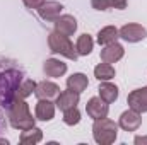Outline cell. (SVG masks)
<instances>
[{
  "mask_svg": "<svg viewBox=\"0 0 147 145\" xmlns=\"http://www.w3.org/2000/svg\"><path fill=\"white\" fill-rule=\"evenodd\" d=\"M142 125V114L134 111V109H128V111H123L120 114V119H118V126L125 132H135L139 130V126Z\"/></svg>",
  "mask_w": 147,
  "mask_h": 145,
  "instance_id": "cell-7",
  "label": "cell"
},
{
  "mask_svg": "<svg viewBox=\"0 0 147 145\" xmlns=\"http://www.w3.org/2000/svg\"><path fill=\"white\" fill-rule=\"evenodd\" d=\"M98 92H99V97L103 101H106L108 104L115 103L118 99V87L115 84H111L110 80H103L98 87Z\"/></svg>",
  "mask_w": 147,
  "mask_h": 145,
  "instance_id": "cell-16",
  "label": "cell"
},
{
  "mask_svg": "<svg viewBox=\"0 0 147 145\" xmlns=\"http://www.w3.org/2000/svg\"><path fill=\"white\" fill-rule=\"evenodd\" d=\"M125 55V48L120 44V43H111V44H106L103 46L101 50V62H106V63H116L123 58Z\"/></svg>",
  "mask_w": 147,
  "mask_h": 145,
  "instance_id": "cell-13",
  "label": "cell"
},
{
  "mask_svg": "<svg viewBox=\"0 0 147 145\" xmlns=\"http://www.w3.org/2000/svg\"><path fill=\"white\" fill-rule=\"evenodd\" d=\"M43 72L46 77H51V79L63 77L67 73V63H63L58 58H46L43 63Z\"/></svg>",
  "mask_w": 147,
  "mask_h": 145,
  "instance_id": "cell-15",
  "label": "cell"
},
{
  "mask_svg": "<svg viewBox=\"0 0 147 145\" xmlns=\"http://www.w3.org/2000/svg\"><path fill=\"white\" fill-rule=\"evenodd\" d=\"M92 48H94V39L91 38V34L84 33V34H80V36L77 38L75 50H77V55H79V56H87V55H91Z\"/></svg>",
  "mask_w": 147,
  "mask_h": 145,
  "instance_id": "cell-19",
  "label": "cell"
},
{
  "mask_svg": "<svg viewBox=\"0 0 147 145\" xmlns=\"http://www.w3.org/2000/svg\"><path fill=\"white\" fill-rule=\"evenodd\" d=\"M137 145H140V144H147V137H135V140H134Z\"/></svg>",
  "mask_w": 147,
  "mask_h": 145,
  "instance_id": "cell-28",
  "label": "cell"
},
{
  "mask_svg": "<svg viewBox=\"0 0 147 145\" xmlns=\"http://www.w3.org/2000/svg\"><path fill=\"white\" fill-rule=\"evenodd\" d=\"M48 48H50L51 53L65 56V58L74 60V62L79 58L77 50H75L74 43L69 39V36H63V34H60L57 31H53V33L48 34Z\"/></svg>",
  "mask_w": 147,
  "mask_h": 145,
  "instance_id": "cell-4",
  "label": "cell"
},
{
  "mask_svg": "<svg viewBox=\"0 0 147 145\" xmlns=\"http://www.w3.org/2000/svg\"><path fill=\"white\" fill-rule=\"evenodd\" d=\"M118 34L127 43H139L147 38V29L137 22H130V24H125L123 28H120Z\"/></svg>",
  "mask_w": 147,
  "mask_h": 145,
  "instance_id": "cell-5",
  "label": "cell"
},
{
  "mask_svg": "<svg viewBox=\"0 0 147 145\" xmlns=\"http://www.w3.org/2000/svg\"><path fill=\"white\" fill-rule=\"evenodd\" d=\"M3 126H5V121L2 119V114H0V133H2V130H3ZM0 144H2V145H9V140L0 138Z\"/></svg>",
  "mask_w": 147,
  "mask_h": 145,
  "instance_id": "cell-27",
  "label": "cell"
},
{
  "mask_svg": "<svg viewBox=\"0 0 147 145\" xmlns=\"http://www.w3.org/2000/svg\"><path fill=\"white\" fill-rule=\"evenodd\" d=\"M115 67L111 65V63H106V62H103V63H99V65H96L94 67V77L99 80V82H103V80H111L113 77H115Z\"/></svg>",
  "mask_w": 147,
  "mask_h": 145,
  "instance_id": "cell-21",
  "label": "cell"
},
{
  "mask_svg": "<svg viewBox=\"0 0 147 145\" xmlns=\"http://www.w3.org/2000/svg\"><path fill=\"white\" fill-rule=\"evenodd\" d=\"M63 123L69 125V126H75V125L80 123V111L77 109V106L63 111Z\"/></svg>",
  "mask_w": 147,
  "mask_h": 145,
  "instance_id": "cell-23",
  "label": "cell"
},
{
  "mask_svg": "<svg viewBox=\"0 0 147 145\" xmlns=\"http://www.w3.org/2000/svg\"><path fill=\"white\" fill-rule=\"evenodd\" d=\"M89 85V80H87V75L82 72H77V73H72L69 79H67V87L72 89L75 92L82 94Z\"/></svg>",
  "mask_w": 147,
  "mask_h": 145,
  "instance_id": "cell-17",
  "label": "cell"
},
{
  "mask_svg": "<svg viewBox=\"0 0 147 145\" xmlns=\"http://www.w3.org/2000/svg\"><path fill=\"white\" fill-rule=\"evenodd\" d=\"M34 89H36V82L31 80V79H24V80L21 82L19 89H17V99H26V97H29V96L34 92Z\"/></svg>",
  "mask_w": 147,
  "mask_h": 145,
  "instance_id": "cell-22",
  "label": "cell"
},
{
  "mask_svg": "<svg viewBox=\"0 0 147 145\" xmlns=\"http://www.w3.org/2000/svg\"><path fill=\"white\" fill-rule=\"evenodd\" d=\"M111 7L113 9H116V10H123V9H127V0H110Z\"/></svg>",
  "mask_w": 147,
  "mask_h": 145,
  "instance_id": "cell-26",
  "label": "cell"
},
{
  "mask_svg": "<svg viewBox=\"0 0 147 145\" xmlns=\"http://www.w3.org/2000/svg\"><path fill=\"white\" fill-rule=\"evenodd\" d=\"M7 116H9V123L14 130H29L33 126H36V118H33L29 104L26 103V99H16L9 109H7Z\"/></svg>",
  "mask_w": 147,
  "mask_h": 145,
  "instance_id": "cell-2",
  "label": "cell"
},
{
  "mask_svg": "<svg viewBox=\"0 0 147 145\" xmlns=\"http://www.w3.org/2000/svg\"><path fill=\"white\" fill-rule=\"evenodd\" d=\"M55 31L63 36H74L77 31V21L70 14H63L55 21Z\"/></svg>",
  "mask_w": 147,
  "mask_h": 145,
  "instance_id": "cell-14",
  "label": "cell"
},
{
  "mask_svg": "<svg viewBox=\"0 0 147 145\" xmlns=\"http://www.w3.org/2000/svg\"><path fill=\"white\" fill-rule=\"evenodd\" d=\"M118 38H120L118 29H116L115 26H106V28L99 29V33H98V43H99L101 46H106V44L115 43Z\"/></svg>",
  "mask_w": 147,
  "mask_h": 145,
  "instance_id": "cell-20",
  "label": "cell"
},
{
  "mask_svg": "<svg viewBox=\"0 0 147 145\" xmlns=\"http://www.w3.org/2000/svg\"><path fill=\"white\" fill-rule=\"evenodd\" d=\"M91 5L96 10H108V9H111L110 0H91Z\"/></svg>",
  "mask_w": 147,
  "mask_h": 145,
  "instance_id": "cell-24",
  "label": "cell"
},
{
  "mask_svg": "<svg viewBox=\"0 0 147 145\" xmlns=\"http://www.w3.org/2000/svg\"><path fill=\"white\" fill-rule=\"evenodd\" d=\"M55 103H51L50 99H38L34 106V118L39 121H51L55 118Z\"/></svg>",
  "mask_w": 147,
  "mask_h": 145,
  "instance_id": "cell-11",
  "label": "cell"
},
{
  "mask_svg": "<svg viewBox=\"0 0 147 145\" xmlns=\"http://www.w3.org/2000/svg\"><path fill=\"white\" fill-rule=\"evenodd\" d=\"M60 94V85L51 82V80H41L36 84V89H34V96L38 99H57Z\"/></svg>",
  "mask_w": 147,
  "mask_h": 145,
  "instance_id": "cell-10",
  "label": "cell"
},
{
  "mask_svg": "<svg viewBox=\"0 0 147 145\" xmlns=\"http://www.w3.org/2000/svg\"><path fill=\"white\" fill-rule=\"evenodd\" d=\"M86 113L91 119H101V118H106L108 113H110V106L106 101H103L99 96L98 97H91L86 104Z\"/></svg>",
  "mask_w": 147,
  "mask_h": 145,
  "instance_id": "cell-6",
  "label": "cell"
},
{
  "mask_svg": "<svg viewBox=\"0 0 147 145\" xmlns=\"http://www.w3.org/2000/svg\"><path fill=\"white\" fill-rule=\"evenodd\" d=\"M79 101H80V94L67 87V91H62L58 94V97L55 99V106L60 109V111H65V109H69V108L77 106Z\"/></svg>",
  "mask_w": 147,
  "mask_h": 145,
  "instance_id": "cell-12",
  "label": "cell"
},
{
  "mask_svg": "<svg viewBox=\"0 0 147 145\" xmlns=\"http://www.w3.org/2000/svg\"><path fill=\"white\" fill-rule=\"evenodd\" d=\"M92 137L94 142L99 145H111L116 137H118V123H115L113 119L101 118V119H94L92 125Z\"/></svg>",
  "mask_w": 147,
  "mask_h": 145,
  "instance_id": "cell-3",
  "label": "cell"
},
{
  "mask_svg": "<svg viewBox=\"0 0 147 145\" xmlns=\"http://www.w3.org/2000/svg\"><path fill=\"white\" fill-rule=\"evenodd\" d=\"M24 80V72L5 60H0V106H9L17 99V89Z\"/></svg>",
  "mask_w": 147,
  "mask_h": 145,
  "instance_id": "cell-1",
  "label": "cell"
},
{
  "mask_svg": "<svg viewBox=\"0 0 147 145\" xmlns=\"http://www.w3.org/2000/svg\"><path fill=\"white\" fill-rule=\"evenodd\" d=\"M127 103H128V108L140 113V114L147 113V85L132 91L127 97Z\"/></svg>",
  "mask_w": 147,
  "mask_h": 145,
  "instance_id": "cell-8",
  "label": "cell"
},
{
  "mask_svg": "<svg viewBox=\"0 0 147 145\" xmlns=\"http://www.w3.org/2000/svg\"><path fill=\"white\" fill-rule=\"evenodd\" d=\"M41 140H43V130L38 126H33L29 130H22V133L19 137V142L22 145H34L39 144Z\"/></svg>",
  "mask_w": 147,
  "mask_h": 145,
  "instance_id": "cell-18",
  "label": "cell"
},
{
  "mask_svg": "<svg viewBox=\"0 0 147 145\" xmlns=\"http://www.w3.org/2000/svg\"><path fill=\"white\" fill-rule=\"evenodd\" d=\"M62 10H63V5H62L60 2H57V0H48V2H45V3L38 9V14H39V17H41L43 21H46V22H55V21L60 17Z\"/></svg>",
  "mask_w": 147,
  "mask_h": 145,
  "instance_id": "cell-9",
  "label": "cell"
},
{
  "mask_svg": "<svg viewBox=\"0 0 147 145\" xmlns=\"http://www.w3.org/2000/svg\"><path fill=\"white\" fill-rule=\"evenodd\" d=\"M45 2H46V0H22V3H24L28 9H36V10L45 3Z\"/></svg>",
  "mask_w": 147,
  "mask_h": 145,
  "instance_id": "cell-25",
  "label": "cell"
}]
</instances>
